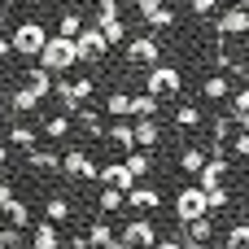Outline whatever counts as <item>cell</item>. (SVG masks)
<instances>
[{"instance_id": "7", "label": "cell", "mask_w": 249, "mask_h": 249, "mask_svg": "<svg viewBox=\"0 0 249 249\" xmlns=\"http://www.w3.org/2000/svg\"><path fill=\"white\" fill-rule=\"evenodd\" d=\"M61 171H66L70 179H96V162H92L83 149H66V153H61Z\"/></svg>"}, {"instance_id": "14", "label": "cell", "mask_w": 249, "mask_h": 249, "mask_svg": "<svg viewBox=\"0 0 249 249\" xmlns=\"http://www.w3.org/2000/svg\"><path fill=\"white\" fill-rule=\"evenodd\" d=\"M105 140H109L114 149H123V153L136 149V140H131V123H114V127H105Z\"/></svg>"}, {"instance_id": "50", "label": "cell", "mask_w": 249, "mask_h": 249, "mask_svg": "<svg viewBox=\"0 0 249 249\" xmlns=\"http://www.w3.org/2000/svg\"><path fill=\"white\" fill-rule=\"evenodd\" d=\"M241 9H249V0H241Z\"/></svg>"}, {"instance_id": "1", "label": "cell", "mask_w": 249, "mask_h": 249, "mask_svg": "<svg viewBox=\"0 0 249 249\" xmlns=\"http://www.w3.org/2000/svg\"><path fill=\"white\" fill-rule=\"evenodd\" d=\"M39 61H44V70H48V74H66L70 66H79V61H74V39L48 35V39H44V48H39Z\"/></svg>"}, {"instance_id": "23", "label": "cell", "mask_w": 249, "mask_h": 249, "mask_svg": "<svg viewBox=\"0 0 249 249\" xmlns=\"http://www.w3.org/2000/svg\"><path fill=\"white\" fill-rule=\"evenodd\" d=\"M79 31H83V18H79L74 9H66V13H61V22H57V35H61V39H74Z\"/></svg>"}, {"instance_id": "4", "label": "cell", "mask_w": 249, "mask_h": 249, "mask_svg": "<svg viewBox=\"0 0 249 249\" xmlns=\"http://www.w3.org/2000/svg\"><path fill=\"white\" fill-rule=\"evenodd\" d=\"M105 53H109V44H105V35H101L96 26H83V31L74 35V61H88V66H96Z\"/></svg>"}, {"instance_id": "32", "label": "cell", "mask_w": 249, "mask_h": 249, "mask_svg": "<svg viewBox=\"0 0 249 249\" xmlns=\"http://www.w3.org/2000/svg\"><path fill=\"white\" fill-rule=\"evenodd\" d=\"M228 201H232V193H228V188H214V193H206V214H219V210H228Z\"/></svg>"}, {"instance_id": "16", "label": "cell", "mask_w": 249, "mask_h": 249, "mask_svg": "<svg viewBox=\"0 0 249 249\" xmlns=\"http://www.w3.org/2000/svg\"><path fill=\"white\" fill-rule=\"evenodd\" d=\"M201 92H206V101H228L232 96V83H228V74H210L201 83Z\"/></svg>"}, {"instance_id": "29", "label": "cell", "mask_w": 249, "mask_h": 249, "mask_svg": "<svg viewBox=\"0 0 249 249\" xmlns=\"http://www.w3.org/2000/svg\"><path fill=\"white\" fill-rule=\"evenodd\" d=\"M175 123H179L184 131H193V127H201V109H197V105H179V109H175Z\"/></svg>"}, {"instance_id": "40", "label": "cell", "mask_w": 249, "mask_h": 249, "mask_svg": "<svg viewBox=\"0 0 249 249\" xmlns=\"http://www.w3.org/2000/svg\"><path fill=\"white\" fill-rule=\"evenodd\" d=\"M232 153H236V158H249V136H245V131L232 136Z\"/></svg>"}, {"instance_id": "47", "label": "cell", "mask_w": 249, "mask_h": 249, "mask_svg": "<svg viewBox=\"0 0 249 249\" xmlns=\"http://www.w3.org/2000/svg\"><path fill=\"white\" fill-rule=\"evenodd\" d=\"M241 131H245V136H249V114H245V118H241Z\"/></svg>"}, {"instance_id": "5", "label": "cell", "mask_w": 249, "mask_h": 249, "mask_svg": "<svg viewBox=\"0 0 249 249\" xmlns=\"http://www.w3.org/2000/svg\"><path fill=\"white\" fill-rule=\"evenodd\" d=\"M175 214H179V223H184V228H188V223H197V219H206V193H201L197 184L179 188V197H175Z\"/></svg>"}, {"instance_id": "49", "label": "cell", "mask_w": 249, "mask_h": 249, "mask_svg": "<svg viewBox=\"0 0 249 249\" xmlns=\"http://www.w3.org/2000/svg\"><path fill=\"white\" fill-rule=\"evenodd\" d=\"M22 4H39V0H22Z\"/></svg>"}, {"instance_id": "26", "label": "cell", "mask_w": 249, "mask_h": 249, "mask_svg": "<svg viewBox=\"0 0 249 249\" xmlns=\"http://www.w3.org/2000/svg\"><path fill=\"white\" fill-rule=\"evenodd\" d=\"M9 144H18V149H35V131H31L26 123H13V127H9Z\"/></svg>"}, {"instance_id": "44", "label": "cell", "mask_w": 249, "mask_h": 249, "mask_svg": "<svg viewBox=\"0 0 249 249\" xmlns=\"http://www.w3.org/2000/svg\"><path fill=\"white\" fill-rule=\"evenodd\" d=\"M4 162H9V144L0 140V166H4Z\"/></svg>"}, {"instance_id": "33", "label": "cell", "mask_w": 249, "mask_h": 249, "mask_svg": "<svg viewBox=\"0 0 249 249\" xmlns=\"http://www.w3.org/2000/svg\"><path fill=\"white\" fill-rule=\"evenodd\" d=\"M96 31L105 35V44H123V39H127V22H123V18L109 22V26H96Z\"/></svg>"}, {"instance_id": "37", "label": "cell", "mask_w": 249, "mask_h": 249, "mask_svg": "<svg viewBox=\"0 0 249 249\" xmlns=\"http://www.w3.org/2000/svg\"><path fill=\"white\" fill-rule=\"evenodd\" d=\"M171 22H175V9H171V4H162V9L149 18V26H171Z\"/></svg>"}, {"instance_id": "38", "label": "cell", "mask_w": 249, "mask_h": 249, "mask_svg": "<svg viewBox=\"0 0 249 249\" xmlns=\"http://www.w3.org/2000/svg\"><path fill=\"white\" fill-rule=\"evenodd\" d=\"M22 245V232H18V228H4V232H0V249H18Z\"/></svg>"}, {"instance_id": "46", "label": "cell", "mask_w": 249, "mask_h": 249, "mask_svg": "<svg viewBox=\"0 0 249 249\" xmlns=\"http://www.w3.org/2000/svg\"><path fill=\"white\" fill-rule=\"evenodd\" d=\"M4 22H9V9H4V4H0V26H4Z\"/></svg>"}, {"instance_id": "18", "label": "cell", "mask_w": 249, "mask_h": 249, "mask_svg": "<svg viewBox=\"0 0 249 249\" xmlns=\"http://www.w3.org/2000/svg\"><path fill=\"white\" fill-rule=\"evenodd\" d=\"M105 114H109L114 123H123V118L131 114V96H127V92H109V96H105Z\"/></svg>"}, {"instance_id": "28", "label": "cell", "mask_w": 249, "mask_h": 249, "mask_svg": "<svg viewBox=\"0 0 249 249\" xmlns=\"http://www.w3.org/2000/svg\"><path fill=\"white\" fill-rule=\"evenodd\" d=\"M4 214H9V228H18V232H22L26 223H31V210H26V206H22L18 197H13V201L4 206Z\"/></svg>"}, {"instance_id": "24", "label": "cell", "mask_w": 249, "mask_h": 249, "mask_svg": "<svg viewBox=\"0 0 249 249\" xmlns=\"http://www.w3.org/2000/svg\"><path fill=\"white\" fill-rule=\"evenodd\" d=\"M74 114H79V127H83L88 136H105V123H101V114H96V109H88V105H83V109H74Z\"/></svg>"}, {"instance_id": "22", "label": "cell", "mask_w": 249, "mask_h": 249, "mask_svg": "<svg viewBox=\"0 0 249 249\" xmlns=\"http://www.w3.org/2000/svg\"><path fill=\"white\" fill-rule=\"evenodd\" d=\"M57 245H61L57 228H53V223H35V245L31 249H57Z\"/></svg>"}, {"instance_id": "11", "label": "cell", "mask_w": 249, "mask_h": 249, "mask_svg": "<svg viewBox=\"0 0 249 249\" xmlns=\"http://www.w3.org/2000/svg\"><path fill=\"white\" fill-rule=\"evenodd\" d=\"M219 31H228V35H245V31H249V9L232 4L228 13H219Z\"/></svg>"}, {"instance_id": "17", "label": "cell", "mask_w": 249, "mask_h": 249, "mask_svg": "<svg viewBox=\"0 0 249 249\" xmlns=\"http://www.w3.org/2000/svg\"><path fill=\"white\" fill-rule=\"evenodd\" d=\"M9 109L13 114H31V109H39V96L31 88H18V92H9Z\"/></svg>"}, {"instance_id": "13", "label": "cell", "mask_w": 249, "mask_h": 249, "mask_svg": "<svg viewBox=\"0 0 249 249\" xmlns=\"http://www.w3.org/2000/svg\"><path fill=\"white\" fill-rule=\"evenodd\" d=\"M26 88H31V92H35V96L44 101V96L53 92V74H48L44 66H31V70H26Z\"/></svg>"}, {"instance_id": "45", "label": "cell", "mask_w": 249, "mask_h": 249, "mask_svg": "<svg viewBox=\"0 0 249 249\" xmlns=\"http://www.w3.org/2000/svg\"><path fill=\"white\" fill-rule=\"evenodd\" d=\"M4 53H9V39H4V35H0V57H4Z\"/></svg>"}, {"instance_id": "9", "label": "cell", "mask_w": 249, "mask_h": 249, "mask_svg": "<svg viewBox=\"0 0 249 249\" xmlns=\"http://www.w3.org/2000/svg\"><path fill=\"white\" fill-rule=\"evenodd\" d=\"M123 245H127V249H131V245H140V249L158 245V228H153L149 219H131L127 232H123Z\"/></svg>"}, {"instance_id": "12", "label": "cell", "mask_w": 249, "mask_h": 249, "mask_svg": "<svg viewBox=\"0 0 249 249\" xmlns=\"http://www.w3.org/2000/svg\"><path fill=\"white\" fill-rule=\"evenodd\" d=\"M127 206H131V210H149V214H153V206H162V197H158V188L136 184V188L127 193Z\"/></svg>"}, {"instance_id": "19", "label": "cell", "mask_w": 249, "mask_h": 249, "mask_svg": "<svg viewBox=\"0 0 249 249\" xmlns=\"http://www.w3.org/2000/svg\"><path fill=\"white\" fill-rule=\"evenodd\" d=\"M26 162H31L35 171H61V158H57L53 149H26Z\"/></svg>"}, {"instance_id": "35", "label": "cell", "mask_w": 249, "mask_h": 249, "mask_svg": "<svg viewBox=\"0 0 249 249\" xmlns=\"http://www.w3.org/2000/svg\"><path fill=\"white\" fill-rule=\"evenodd\" d=\"M223 245H228V249H249V223H236V228L228 232Z\"/></svg>"}, {"instance_id": "25", "label": "cell", "mask_w": 249, "mask_h": 249, "mask_svg": "<svg viewBox=\"0 0 249 249\" xmlns=\"http://www.w3.org/2000/svg\"><path fill=\"white\" fill-rule=\"evenodd\" d=\"M158 105H162V101H153L149 92L131 96V114H136V118H153V114H158Z\"/></svg>"}, {"instance_id": "39", "label": "cell", "mask_w": 249, "mask_h": 249, "mask_svg": "<svg viewBox=\"0 0 249 249\" xmlns=\"http://www.w3.org/2000/svg\"><path fill=\"white\" fill-rule=\"evenodd\" d=\"M136 9H140V18L149 22V18H153V13L162 9V0H136Z\"/></svg>"}, {"instance_id": "30", "label": "cell", "mask_w": 249, "mask_h": 249, "mask_svg": "<svg viewBox=\"0 0 249 249\" xmlns=\"http://www.w3.org/2000/svg\"><path fill=\"white\" fill-rule=\"evenodd\" d=\"M228 105H232V114H228V118H236V123H241V118L249 114V88L232 92V96H228Z\"/></svg>"}, {"instance_id": "10", "label": "cell", "mask_w": 249, "mask_h": 249, "mask_svg": "<svg viewBox=\"0 0 249 249\" xmlns=\"http://www.w3.org/2000/svg\"><path fill=\"white\" fill-rule=\"evenodd\" d=\"M131 140H136L144 153H153V144L162 140V127H158L153 118H136V123H131Z\"/></svg>"}, {"instance_id": "41", "label": "cell", "mask_w": 249, "mask_h": 249, "mask_svg": "<svg viewBox=\"0 0 249 249\" xmlns=\"http://www.w3.org/2000/svg\"><path fill=\"white\" fill-rule=\"evenodd\" d=\"M188 4H193V13H197V18H206V13H214V4H219V0H188Z\"/></svg>"}, {"instance_id": "42", "label": "cell", "mask_w": 249, "mask_h": 249, "mask_svg": "<svg viewBox=\"0 0 249 249\" xmlns=\"http://www.w3.org/2000/svg\"><path fill=\"white\" fill-rule=\"evenodd\" d=\"M70 249H92V245H88V236H74V241H70Z\"/></svg>"}, {"instance_id": "43", "label": "cell", "mask_w": 249, "mask_h": 249, "mask_svg": "<svg viewBox=\"0 0 249 249\" xmlns=\"http://www.w3.org/2000/svg\"><path fill=\"white\" fill-rule=\"evenodd\" d=\"M153 249H179V241H162V236H158V245Z\"/></svg>"}, {"instance_id": "21", "label": "cell", "mask_w": 249, "mask_h": 249, "mask_svg": "<svg viewBox=\"0 0 249 249\" xmlns=\"http://www.w3.org/2000/svg\"><path fill=\"white\" fill-rule=\"evenodd\" d=\"M114 241H118V236H114L109 223H92V228H88V245H92V249H109Z\"/></svg>"}, {"instance_id": "27", "label": "cell", "mask_w": 249, "mask_h": 249, "mask_svg": "<svg viewBox=\"0 0 249 249\" xmlns=\"http://www.w3.org/2000/svg\"><path fill=\"white\" fill-rule=\"evenodd\" d=\"M123 206H127V197H123V193H114V188H101V197H96V210L114 214V210H123Z\"/></svg>"}, {"instance_id": "15", "label": "cell", "mask_w": 249, "mask_h": 249, "mask_svg": "<svg viewBox=\"0 0 249 249\" xmlns=\"http://www.w3.org/2000/svg\"><path fill=\"white\" fill-rule=\"evenodd\" d=\"M70 214H74V210H70V201H66V197H48V201H44V223H53V228H57V223H66Z\"/></svg>"}, {"instance_id": "3", "label": "cell", "mask_w": 249, "mask_h": 249, "mask_svg": "<svg viewBox=\"0 0 249 249\" xmlns=\"http://www.w3.org/2000/svg\"><path fill=\"white\" fill-rule=\"evenodd\" d=\"M44 39H48V35H44V26H39V22H22V26L9 35V48H13L18 57H39Z\"/></svg>"}, {"instance_id": "48", "label": "cell", "mask_w": 249, "mask_h": 249, "mask_svg": "<svg viewBox=\"0 0 249 249\" xmlns=\"http://www.w3.org/2000/svg\"><path fill=\"white\" fill-rule=\"evenodd\" d=\"M109 4H118V9H123V4H127V0H109Z\"/></svg>"}, {"instance_id": "8", "label": "cell", "mask_w": 249, "mask_h": 249, "mask_svg": "<svg viewBox=\"0 0 249 249\" xmlns=\"http://www.w3.org/2000/svg\"><path fill=\"white\" fill-rule=\"evenodd\" d=\"M96 175L105 179V188H114V193H123V197H127V193H131V188L140 184V179H136V175H131V171H127L123 162H109V166H96Z\"/></svg>"}, {"instance_id": "6", "label": "cell", "mask_w": 249, "mask_h": 249, "mask_svg": "<svg viewBox=\"0 0 249 249\" xmlns=\"http://www.w3.org/2000/svg\"><path fill=\"white\" fill-rule=\"evenodd\" d=\"M127 61H131V66H144V61H149V70H153V66H162V44H158L153 35H136V39L127 44Z\"/></svg>"}, {"instance_id": "2", "label": "cell", "mask_w": 249, "mask_h": 249, "mask_svg": "<svg viewBox=\"0 0 249 249\" xmlns=\"http://www.w3.org/2000/svg\"><path fill=\"white\" fill-rule=\"evenodd\" d=\"M184 88V74L175 70V66H153L149 74H144V92L153 96V101H162V96H175Z\"/></svg>"}, {"instance_id": "31", "label": "cell", "mask_w": 249, "mask_h": 249, "mask_svg": "<svg viewBox=\"0 0 249 249\" xmlns=\"http://www.w3.org/2000/svg\"><path fill=\"white\" fill-rule=\"evenodd\" d=\"M44 136H70V114H53V118H44Z\"/></svg>"}, {"instance_id": "34", "label": "cell", "mask_w": 249, "mask_h": 249, "mask_svg": "<svg viewBox=\"0 0 249 249\" xmlns=\"http://www.w3.org/2000/svg\"><path fill=\"white\" fill-rule=\"evenodd\" d=\"M179 166H184V171H193V175H197V171H201V166H206V153H201V149H184V153H179Z\"/></svg>"}, {"instance_id": "20", "label": "cell", "mask_w": 249, "mask_h": 249, "mask_svg": "<svg viewBox=\"0 0 249 249\" xmlns=\"http://www.w3.org/2000/svg\"><path fill=\"white\" fill-rule=\"evenodd\" d=\"M123 166H127V171L140 179V175H149V171H153V153H144V149H131V153L123 158Z\"/></svg>"}, {"instance_id": "36", "label": "cell", "mask_w": 249, "mask_h": 249, "mask_svg": "<svg viewBox=\"0 0 249 249\" xmlns=\"http://www.w3.org/2000/svg\"><path fill=\"white\" fill-rule=\"evenodd\" d=\"M109 22H118V4L101 0V9H96V26H109Z\"/></svg>"}]
</instances>
